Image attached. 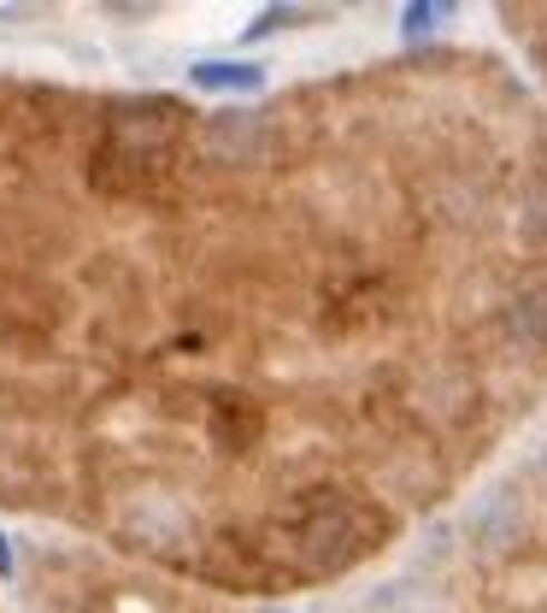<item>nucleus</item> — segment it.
Returning <instances> with one entry per match:
<instances>
[{
  "instance_id": "nucleus-1",
  "label": "nucleus",
  "mask_w": 547,
  "mask_h": 613,
  "mask_svg": "<svg viewBox=\"0 0 547 613\" xmlns=\"http://www.w3.org/2000/svg\"><path fill=\"white\" fill-rule=\"evenodd\" d=\"M188 77H195L201 89H260L265 84L260 66H195Z\"/></svg>"
},
{
  "instance_id": "nucleus-2",
  "label": "nucleus",
  "mask_w": 547,
  "mask_h": 613,
  "mask_svg": "<svg viewBox=\"0 0 547 613\" xmlns=\"http://www.w3.org/2000/svg\"><path fill=\"white\" fill-rule=\"evenodd\" d=\"M512 18V30L530 42V53L541 59V71H547V7H536V12H507Z\"/></svg>"
},
{
  "instance_id": "nucleus-3",
  "label": "nucleus",
  "mask_w": 547,
  "mask_h": 613,
  "mask_svg": "<svg viewBox=\"0 0 547 613\" xmlns=\"http://www.w3.org/2000/svg\"><path fill=\"white\" fill-rule=\"evenodd\" d=\"M7 566H12V548H7V543H0V572H7Z\"/></svg>"
}]
</instances>
